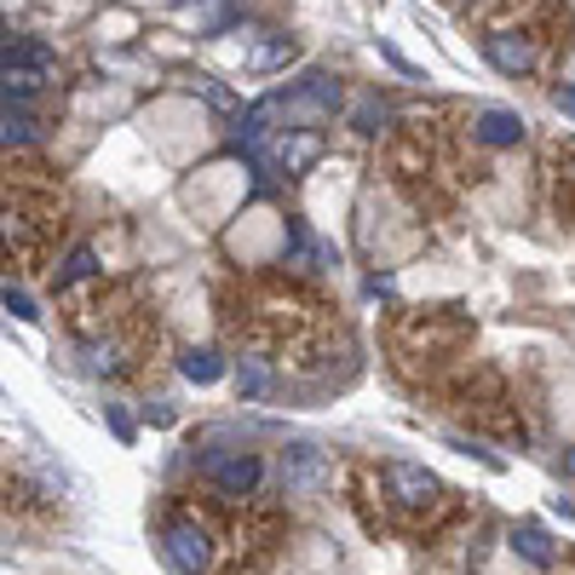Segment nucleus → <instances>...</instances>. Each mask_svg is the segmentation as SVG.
<instances>
[{
  "mask_svg": "<svg viewBox=\"0 0 575 575\" xmlns=\"http://www.w3.org/2000/svg\"><path fill=\"white\" fill-rule=\"evenodd\" d=\"M231 334H236L242 352L265 357L270 368L317 374V368H329L340 329H334V311L322 306L311 288H299L288 277H259V283L242 288Z\"/></svg>",
  "mask_w": 575,
  "mask_h": 575,
  "instance_id": "nucleus-2",
  "label": "nucleus"
},
{
  "mask_svg": "<svg viewBox=\"0 0 575 575\" xmlns=\"http://www.w3.org/2000/svg\"><path fill=\"white\" fill-rule=\"evenodd\" d=\"M64 236V185L53 167L0 162V265L35 270Z\"/></svg>",
  "mask_w": 575,
  "mask_h": 575,
  "instance_id": "nucleus-3",
  "label": "nucleus"
},
{
  "mask_svg": "<svg viewBox=\"0 0 575 575\" xmlns=\"http://www.w3.org/2000/svg\"><path fill=\"white\" fill-rule=\"evenodd\" d=\"M357 489L368 501V523L391 535H432L438 523L449 518V489L438 472L414 466V461H380L357 472Z\"/></svg>",
  "mask_w": 575,
  "mask_h": 575,
  "instance_id": "nucleus-4",
  "label": "nucleus"
},
{
  "mask_svg": "<svg viewBox=\"0 0 575 575\" xmlns=\"http://www.w3.org/2000/svg\"><path fill=\"white\" fill-rule=\"evenodd\" d=\"M98 277V254H92V247L81 242V247H69V254H64V265L53 270V288L58 294H75V288H81V283H92Z\"/></svg>",
  "mask_w": 575,
  "mask_h": 575,
  "instance_id": "nucleus-10",
  "label": "nucleus"
},
{
  "mask_svg": "<svg viewBox=\"0 0 575 575\" xmlns=\"http://www.w3.org/2000/svg\"><path fill=\"white\" fill-rule=\"evenodd\" d=\"M288 58H294V41H288V35H270V30H265V35L254 41V53H247V69H283Z\"/></svg>",
  "mask_w": 575,
  "mask_h": 575,
  "instance_id": "nucleus-13",
  "label": "nucleus"
},
{
  "mask_svg": "<svg viewBox=\"0 0 575 575\" xmlns=\"http://www.w3.org/2000/svg\"><path fill=\"white\" fill-rule=\"evenodd\" d=\"M58 81V53L46 41H7L0 46V104H30L35 92Z\"/></svg>",
  "mask_w": 575,
  "mask_h": 575,
  "instance_id": "nucleus-6",
  "label": "nucleus"
},
{
  "mask_svg": "<svg viewBox=\"0 0 575 575\" xmlns=\"http://www.w3.org/2000/svg\"><path fill=\"white\" fill-rule=\"evenodd\" d=\"M162 553L179 575H259L277 553L283 518L265 501H231V495H167L156 512Z\"/></svg>",
  "mask_w": 575,
  "mask_h": 575,
  "instance_id": "nucleus-1",
  "label": "nucleus"
},
{
  "mask_svg": "<svg viewBox=\"0 0 575 575\" xmlns=\"http://www.w3.org/2000/svg\"><path fill=\"white\" fill-rule=\"evenodd\" d=\"M564 472H575V455H564Z\"/></svg>",
  "mask_w": 575,
  "mask_h": 575,
  "instance_id": "nucleus-19",
  "label": "nucleus"
},
{
  "mask_svg": "<svg viewBox=\"0 0 575 575\" xmlns=\"http://www.w3.org/2000/svg\"><path fill=\"white\" fill-rule=\"evenodd\" d=\"M7 311H12V317H23V322H35V317H41V311L30 306V294H18L12 283H7Z\"/></svg>",
  "mask_w": 575,
  "mask_h": 575,
  "instance_id": "nucleus-16",
  "label": "nucleus"
},
{
  "mask_svg": "<svg viewBox=\"0 0 575 575\" xmlns=\"http://www.w3.org/2000/svg\"><path fill=\"white\" fill-rule=\"evenodd\" d=\"M236 386H242V397H270V386H277V368H270L265 357H254V352H242L236 357Z\"/></svg>",
  "mask_w": 575,
  "mask_h": 575,
  "instance_id": "nucleus-12",
  "label": "nucleus"
},
{
  "mask_svg": "<svg viewBox=\"0 0 575 575\" xmlns=\"http://www.w3.org/2000/svg\"><path fill=\"white\" fill-rule=\"evenodd\" d=\"M472 345V322L461 306H414L391 322V363L409 380H438Z\"/></svg>",
  "mask_w": 575,
  "mask_h": 575,
  "instance_id": "nucleus-5",
  "label": "nucleus"
},
{
  "mask_svg": "<svg viewBox=\"0 0 575 575\" xmlns=\"http://www.w3.org/2000/svg\"><path fill=\"white\" fill-rule=\"evenodd\" d=\"M0 46H7V18H0Z\"/></svg>",
  "mask_w": 575,
  "mask_h": 575,
  "instance_id": "nucleus-18",
  "label": "nucleus"
},
{
  "mask_svg": "<svg viewBox=\"0 0 575 575\" xmlns=\"http://www.w3.org/2000/svg\"><path fill=\"white\" fill-rule=\"evenodd\" d=\"M512 541H518V553L530 559V564H553V546H546V535L535 530V523H523V530H518Z\"/></svg>",
  "mask_w": 575,
  "mask_h": 575,
  "instance_id": "nucleus-15",
  "label": "nucleus"
},
{
  "mask_svg": "<svg viewBox=\"0 0 575 575\" xmlns=\"http://www.w3.org/2000/svg\"><path fill=\"white\" fill-rule=\"evenodd\" d=\"M185 380H196V386H213L219 380V374H224V363L213 357V352H185Z\"/></svg>",
  "mask_w": 575,
  "mask_h": 575,
  "instance_id": "nucleus-14",
  "label": "nucleus"
},
{
  "mask_svg": "<svg viewBox=\"0 0 575 575\" xmlns=\"http://www.w3.org/2000/svg\"><path fill=\"white\" fill-rule=\"evenodd\" d=\"M317 478H322L317 449H306V443H299V449H288V455H283V489L294 495V489H306V484H317Z\"/></svg>",
  "mask_w": 575,
  "mask_h": 575,
  "instance_id": "nucleus-11",
  "label": "nucleus"
},
{
  "mask_svg": "<svg viewBox=\"0 0 575 575\" xmlns=\"http://www.w3.org/2000/svg\"><path fill=\"white\" fill-rule=\"evenodd\" d=\"M553 104H559L564 115H575V87H559V92H553Z\"/></svg>",
  "mask_w": 575,
  "mask_h": 575,
  "instance_id": "nucleus-17",
  "label": "nucleus"
},
{
  "mask_svg": "<svg viewBox=\"0 0 575 575\" xmlns=\"http://www.w3.org/2000/svg\"><path fill=\"white\" fill-rule=\"evenodd\" d=\"M41 139V115L30 104H0V150H30Z\"/></svg>",
  "mask_w": 575,
  "mask_h": 575,
  "instance_id": "nucleus-9",
  "label": "nucleus"
},
{
  "mask_svg": "<svg viewBox=\"0 0 575 575\" xmlns=\"http://www.w3.org/2000/svg\"><path fill=\"white\" fill-rule=\"evenodd\" d=\"M196 478H202V489H213V495L247 501V495H259V484H265V461L247 455V449H213V455L196 461Z\"/></svg>",
  "mask_w": 575,
  "mask_h": 575,
  "instance_id": "nucleus-7",
  "label": "nucleus"
},
{
  "mask_svg": "<svg viewBox=\"0 0 575 575\" xmlns=\"http://www.w3.org/2000/svg\"><path fill=\"white\" fill-rule=\"evenodd\" d=\"M523 139V115L518 110H478L472 115V144H484V150H507Z\"/></svg>",
  "mask_w": 575,
  "mask_h": 575,
  "instance_id": "nucleus-8",
  "label": "nucleus"
}]
</instances>
